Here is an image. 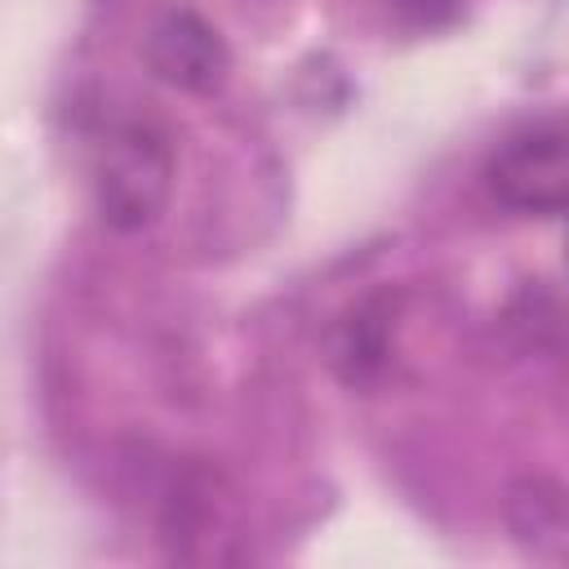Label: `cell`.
<instances>
[{"mask_svg": "<svg viewBox=\"0 0 569 569\" xmlns=\"http://www.w3.org/2000/svg\"><path fill=\"white\" fill-rule=\"evenodd\" d=\"M489 187L516 213H569V138L556 129L511 138L489 164Z\"/></svg>", "mask_w": 569, "mask_h": 569, "instance_id": "obj_3", "label": "cell"}, {"mask_svg": "<svg viewBox=\"0 0 569 569\" xmlns=\"http://www.w3.org/2000/svg\"><path fill=\"white\" fill-rule=\"evenodd\" d=\"M89 187L98 218L111 231H142L151 227L173 191V142L160 120L151 116H120L111 120L89 160Z\"/></svg>", "mask_w": 569, "mask_h": 569, "instance_id": "obj_1", "label": "cell"}, {"mask_svg": "<svg viewBox=\"0 0 569 569\" xmlns=\"http://www.w3.org/2000/svg\"><path fill=\"white\" fill-rule=\"evenodd\" d=\"M391 329H396V293L391 289H378V293L351 302L325 338L329 369L356 391L373 387L391 365Z\"/></svg>", "mask_w": 569, "mask_h": 569, "instance_id": "obj_4", "label": "cell"}, {"mask_svg": "<svg viewBox=\"0 0 569 569\" xmlns=\"http://www.w3.org/2000/svg\"><path fill=\"white\" fill-rule=\"evenodd\" d=\"M391 9L400 13V22L431 31V27L453 22V18H458V9H462V0H391Z\"/></svg>", "mask_w": 569, "mask_h": 569, "instance_id": "obj_5", "label": "cell"}, {"mask_svg": "<svg viewBox=\"0 0 569 569\" xmlns=\"http://www.w3.org/2000/svg\"><path fill=\"white\" fill-rule=\"evenodd\" d=\"M142 62L160 84L182 89V93H218L231 76V49L222 31L187 4L164 9L147 27Z\"/></svg>", "mask_w": 569, "mask_h": 569, "instance_id": "obj_2", "label": "cell"}]
</instances>
